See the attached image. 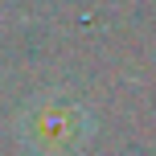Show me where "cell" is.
Listing matches in <instances>:
<instances>
[{"mask_svg": "<svg viewBox=\"0 0 156 156\" xmlns=\"http://www.w3.org/2000/svg\"><path fill=\"white\" fill-rule=\"evenodd\" d=\"M25 140H29L33 152L41 156H70L78 152V136H82V123H78V111L66 107V103H37L29 111V119L21 123Z\"/></svg>", "mask_w": 156, "mask_h": 156, "instance_id": "obj_1", "label": "cell"}]
</instances>
